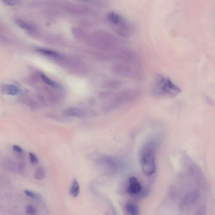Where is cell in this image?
Here are the masks:
<instances>
[{
  "mask_svg": "<svg viewBox=\"0 0 215 215\" xmlns=\"http://www.w3.org/2000/svg\"><path fill=\"white\" fill-rule=\"evenodd\" d=\"M180 88L169 78L164 75H157L152 86V95L157 97H174L181 93Z\"/></svg>",
  "mask_w": 215,
  "mask_h": 215,
  "instance_id": "obj_1",
  "label": "cell"
},
{
  "mask_svg": "<svg viewBox=\"0 0 215 215\" xmlns=\"http://www.w3.org/2000/svg\"><path fill=\"white\" fill-rule=\"evenodd\" d=\"M106 19L114 31L120 36L128 38L132 36L134 32L132 24L125 18L115 12L108 13Z\"/></svg>",
  "mask_w": 215,
  "mask_h": 215,
  "instance_id": "obj_3",
  "label": "cell"
},
{
  "mask_svg": "<svg viewBox=\"0 0 215 215\" xmlns=\"http://www.w3.org/2000/svg\"><path fill=\"white\" fill-rule=\"evenodd\" d=\"M112 71L118 76L130 79L140 80L143 77V74L138 67L121 62L114 64L112 66Z\"/></svg>",
  "mask_w": 215,
  "mask_h": 215,
  "instance_id": "obj_6",
  "label": "cell"
},
{
  "mask_svg": "<svg viewBox=\"0 0 215 215\" xmlns=\"http://www.w3.org/2000/svg\"><path fill=\"white\" fill-rule=\"evenodd\" d=\"M3 2L7 5L13 6V5L19 4L21 2V1H18V0H4Z\"/></svg>",
  "mask_w": 215,
  "mask_h": 215,
  "instance_id": "obj_21",
  "label": "cell"
},
{
  "mask_svg": "<svg viewBox=\"0 0 215 215\" xmlns=\"http://www.w3.org/2000/svg\"><path fill=\"white\" fill-rule=\"evenodd\" d=\"M157 143L150 141L143 145L140 153V162L143 173L147 176L154 174L156 170L155 155Z\"/></svg>",
  "mask_w": 215,
  "mask_h": 215,
  "instance_id": "obj_2",
  "label": "cell"
},
{
  "mask_svg": "<svg viewBox=\"0 0 215 215\" xmlns=\"http://www.w3.org/2000/svg\"><path fill=\"white\" fill-rule=\"evenodd\" d=\"M96 46L100 49L107 51H112L119 48L120 43L117 37L106 30L100 31L96 35Z\"/></svg>",
  "mask_w": 215,
  "mask_h": 215,
  "instance_id": "obj_4",
  "label": "cell"
},
{
  "mask_svg": "<svg viewBox=\"0 0 215 215\" xmlns=\"http://www.w3.org/2000/svg\"><path fill=\"white\" fill-rule=\"evenodd\" d=\"M45 168L42 167H38L35 170L34 177L37 180H41L45 178Z\"/></svg>",
  "mask_w": 215,
  "mask_h": 215,
  "instance_id": "obj_15",
  "label": "cell"
},
{
  "mask_svg": "<svg viewBox=\"0 0 215 215\" xmlns=\"http://www.w3.org/2000/svg\"><path fill=\"white\" fill-rule=\"evenodd\" d=\"M122 82L121 80L116 79H109L104 81L105 87L109 88H116L121 85Z\"/></svg>",
  "mask_w": 215,
  "mask_h": 215,
  "instance_id": "obj_14",
  "label": "cell"
},
{
  "mask_svg": "<svg viewBox=\"0 0 215 215\" xmlns=\"http://www.w3.org/2000/svg\"><path fill=\"white\" fill-rule=\"evenodd\" d=\"M126 212L128 215H139V210L138 206L135 203L129 202L125 206Z\"/></svg>",
  "mask_w": 215,
  "mask_h": 215,
  "instance_id": "obj_12",
  "label": "cell"
},
{
  "mask_svg": "<svg viewBox=\"0 0 215 215\" xmlns=\"http://www.w3.org/2000/svg\"><path fill=\"white\" fill-rule=\"evenodd\" d=\"M205 211V207L204 206H201L199 209L197 210L195 215H203L204 214Z\"/></svg>",
  "mask_w": 215,
  "mask_h": 215,
  "instance_id": "obj_24",
  "label": "cell"
},
{
  "mask_svg": "<svg viewBox=\"0 0 215 215\" xmlns=\"http://www.w3.org/2000/svg\"><path fill=\"white\" fill-rule=\"evenodd\" d=\"M38 51L39 53H41L43 54L50 56V57H58L59 56L58 53L54 51L48 50L45 49H39Z\"/></svg>",
  "mask_w": 215,
  "mask_h": 215,
  "instance_id": "obj_16",
  "label": "cell"
},
{
  "mask_svg": "<svg viewBox=\"0 0 215 215\" xmlns=\"http://www.w3.org/2000/svg\"><path fill=\"white\" fill-rule=\"evenodd\" d=\"M26 213L29 215H35L37 213L36 208L31 205H28L26 206Z\"/></svg>",
  "mask_w": 215,
  "mask_h": 215,
  "instance_id": "obj_18",
  "label": "cell"
},
{
  "mask_svg": "<svg viewBox=\"0 0 215 215\" xmlns=\"http://www.w3.org/2000/svg\"><path fill=\"white\" fill-rule=\"evenodd\" d=\"M16 23L19 26L21 27L24 29H26V30H31V27L28 24L24 23L22 21L18 20H17Z\"/></svg>",
  "mask_w": 215,
  "mask_h": 215,
  "instance_id": "obj_20",
  "label": "cell"
},
{
  "mask_svg": "<svg viewBox=\"0 0 215 215\" xmlns=\"http://www.w3.org/2000/svg\"><path fill=\"white\" fill-rule=\"evenodd\" d=\"M24 193L26 196L29 197H30L32 198H37V195L35 193L29 191V190H25L24 191Z\"/></svg>",
  "mask_w": 215,
  "mask_h": 215,
  "instance_id": "obj_22",
  "label": "cell"
},
{
  "mask_svg": "<svg viewBox=\"0 0 215 215\" xmlns=\"http://www.w3.org/2000/svg\"><path fill=\"white\" fill-rule=\"evenodd\" d=\"M40 77H41V79H42L43 81H45V83L48 84L54 88L57 87V84L54 81L51 79L50 78L47 77L46 75H43V74H41V75H40Z\"/></svg>",
  "mask_w": 215,
  "mask_h": 215,
  "instance_id": "obj_17",
  "label": "cell"
},
{
  "mask_svg": "<svg viewBox=\"0 0 215 215\" xmlns=\"http://www.w3.org/2000/svg\"><path fill=\"white\" fill-rule=\"evenodd\" d=\"M200 194L198 189H193L187 192L181 203L183 208L188 209L195 205L200 198Z\"/></svg>",
  "mask_w": 215,
  "mask_h": 215,
  "instance_id": "obj_8",
  "label": "cell"
},
{
  "mask_svg": "<svg viewBox=\"0 0 215 215\" xmlns=\"http://www.w3.org/2000/svg\"><path fill=\"white\" fill-rule=\"evenodd\" d=\"M186 161L187 170L189 175L200 187L206 188L207 182L201 168L187 157Z\"/></svg>",
  "mask_w": 215,
  "mask_h": 215,
  "instance_id": "obj_7",
  "label": "cell"
},
{
  "mask_svg": "<svg viewBox=\"0 0 215 215\" xmlns=\"http://www.w3.org/2000/svg\"><path fill=\"white\" fill-rule=\"evenodd\" d=\"M2 92L4 94L11 96H15L20 92V89L16 86L7 84L4 85L2 88Z\"/></svg>",
  "mask_w": 215,
  "mask_h": 215,
  "instance_id": "obj_11",
  "label": "cell"
},
{
  "mask_svg": "<svg viewBox=\"0 0 215 215\" xmlns=\"http://www.w3.org/2000/svg\"><path fill=\"white\" fill-rule=\"evenodd\" d=\"M12 149L17 153L22 154L23 152V149L20 146H17V145H14L13 146Z\"/></svg>",
  "mask_w": 215,
  "mask_h": 215,
  "instance_id": "obj_23",
  "label": "cell"
},
{
  "mask_svg": "<svg viewBox=\"0 0 215 215\" xmlns=\"http://www.w3.org/2000/svg\"><path fill=\"white\" fill-rule=\"evenodd\" d=\"M65 116L72 117H81L84 116L85 113L83 110L77 108H69L63 112Z\"/></svg>",
  "mask_w": 215,
  "mask_h": 215,
  "instance_id": "obj_10",
  "label": "cell"
},
{
  "mask_svg": "<svg viewBox=\"0 0 215 215\" xmlns=\"http://www.w3.org/2000/svg\"><path fill=\"white\" fill-rule=\"evenodd\" d=\"M29 160L32 164H36L38 162V157L33 152H30L29 153Z\"/></svg>",
  "mask_w": 215,
  "mask_h": 215,
  "instance_id": "obj_19",
  "label": "cell"
},
{
  "mask_svg": "<svg viewBox=\"0 0 215 215\" xmlns=\"http://www.w3.org/2000/svg\"><path fill=\"white\" fill-rule=\"evenodd\" d=\"M129 184L127 188V192L130 195H138L142 191L140 183L135 177H131L129 179Z\"/></svg>",
  "mask_w": 215,
  "mask_h": 215,
  "instance_id": "obj_9",
  "label": "cell"
},
{
  "mask_svg": "<svg viewBox=\"0 0 215 215\" xmlns=\"http://www.w3.org/2000/svg\"><path fill=\"white\" fill-rule=\"evenodd\" d=\"M113 57L119 60L120 62L140 67L141 60L139 56L133 50L128 48H119L112 52Z\"/></svg>",
  "mask_w": 215,
  "mask_h": 215,
  "instance_id": "obj_5",
  "label": "cell"
},
{
  "mask_svg": "<svg viewBox=\"0 0 215 215\" xmlns=\"http://www.w3.org/2000/svg\"><path fill=\"white\" fill-rule=\"evenodd\" d=\"M69 192L72 196L76 198L79 195L80 192V186L78 181L74 180L72 183L71 187L69 189Z\"/></svg>",
  "mask_w": 215,
  "mask_h": 215,
  "instance_id": "obj_13",
  "label": "cell"
}]
</instances>
